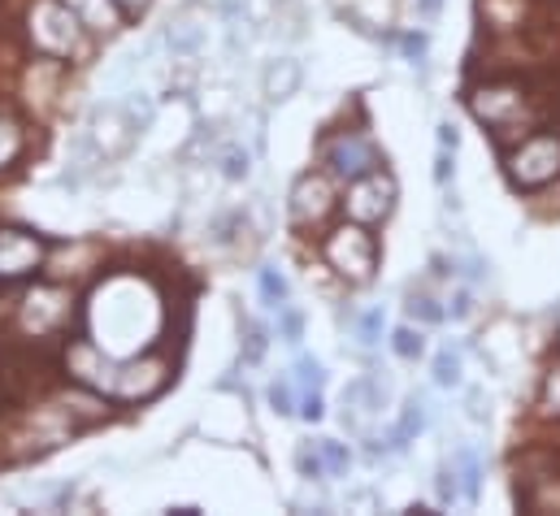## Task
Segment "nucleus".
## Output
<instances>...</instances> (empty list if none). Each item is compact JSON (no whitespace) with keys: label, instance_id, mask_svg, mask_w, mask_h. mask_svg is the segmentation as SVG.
<instances>
[{"label":"nucleus","instance_id":"f03ea898","mask_svg":"<svg viewBox=\"0 0 560 516\" xmlns=\"http://www.w3.org/2000/svg\"><path fill=\"white\" fill-rule=\"evenodd\" d=\"M26 39L44 57H74L79 39H83V26H79V17L70 13L66 0H35L26 9Z\"/></svg>","mask_w":560,"mask_h":516},{"label":"nucleus","instance_id":"423d86ee","mask_svg":"<svg viewBox=\"0 0 560 516\" xmlns=\"http://www.w3.org/2000/svg\"><path fill=\"white\" fill-rule=\"evenodd\" d=\"M39 260H44V239H35L31 231L0 226V282H13V278L35 273Z\"/></svg>","mask_w":560,"mask_h":516},{"label":"nucleus","instance_id":"1a4fd4ad","mask_svg":"<svg viewBox=\"0 0 560 516\" xmlns=\"http://www.w3.org/2000/svg\"><path fill=\"white\" fill-rule=\"evenodd\" d=\"M70 300L57 291V286H39V291H31L26 295V308H22V321H26V330L31 335H48V330H57L61 321H66V308Z\"/></svg>","mask_w":560,"mask_h":516},{"label":"nucleus","instance_id":"7ed1b4c3","mask_svg":"<svg viewBox=\"0 0 560 516\" xmlns=\"http://www.w3.org/2000/svg\"><path fill=\"white\" fill-rule=\"evenodd\" d=\"M560 174V134H530L509 152V178L522 191H539Z\"/></svg>","mask_w":560,"mask_h":516},{"label":"nucleus","instance_id":"393cba45","mask_svg":"<svg viewBox=\"0 0 560 516\" xmlns=\"http://www.w3.org/2000/svg\"><path fill=\"white\" fill-rule=\"evenodd\" d=\"M261 295H266L270 308H282V304H287V278H282L275 265L261 269Z\"/></svg>","mask_w":560,"mask_h":516},{"label":"nucleus","instance_id":"f704fd0d","mask_svg":"<svg viewBox=\"0 0 560 516\" xmlns=\"http://www.w3.org/2000/svg\"><path fill=\"white\" fill-rule=\"evenodd\" d=\"M279 313H282V335H287V343H300V317H295L287 304H282Z\"/></svg>","mask_w":560,"mask_h":516},{"label":"nucleus","instance_id":"bb28decb","mask_svg":"<svg viewBox=\"0 0 560 516\" xmlns=\"http://www.w3.org/2000/svg\"><path fill=\"white\" fill-rule=\"evenodd\" d=\"M295 469H300V478H326V465H322V452H317V443L308 447H300L295 452Z\"/></svg>","mask_w":560,"mask_h":516},{"label":"nucleus","instance_id":"20e7f679","mask_svg":"<svg viewBox=\"0 0 560 516\" xmlns=\"http://www.w3.org/2000/svg\"><path fill=\"white\" fill-rule=\"evenodd\" d=\"M326 260L348 282H370L374 278V265H378V244H374V235L365 226H339L326 239Z\"/></svg>","mask_w":560,"mask_h":516},{"label":"nucleus","instance_id":"39448f33","mask_svg":"<svg viewBox=\"0 0 560 516\" xmlns=\"http://www.w3.org/2000/svg\"><path fill=\"white\" fill-rule=\"evenodd\" d=\"M348 213L361 222V226H370V222H383L387 213H392V204H396V183L387 178V174H378V169H370V174H361V178H352V191H348Z\"/></svg>","mask_w":560,"mask_h":516},{"label":"nucleus","instance_id":"4468645a","mask_svg":"<svg viewBox=\"0 0 560 516\" xmlns=\"http://www.w3.org/2000/svg\"><path fill=\"white\" fill-rule=\"evenodd\" d=\"M434 387L439 390H456L465 387V352L460 348H439V356H434Z\"/></svg>","mask_w":560,"mask_h":516},{"label":"nucleus","instance_id":"412c9836","mask_svg":"<svg viewBox=\"0 0 560 516\" xmlns=\"http://www.w3.org/2000/svg\"><path fill=\"white\" fill-rule=\"evenodd\" d=\"M222 174L231 178V183H240V178H248L253 174V156L240 148V143H231L226 152H222Z\"/></svg>","mask_w":560,"mask_h":516},{"label":"nucleus","instance_id":"58836bf2","mask_svg":"<svg viewBox=\"0 0 560 516\" xmlns=\"http://www.w3.org/2000/svg\"><path fill=\"white\" fill-rule=\"evenodd\" d=\"M548 408L560 412V365L552 370V378H548Z\"/></svg>","mask_w":560,"mask_h":516},{"label":"nucleus","instance_id":"6ab92c4d","mask_svg":"<svg viewBox=\"0 0 560 516\" xmlns=\"http://www.w3.org/2000/svg\"><path fill=\"white\" fill-rule=\"evenodd\" d=\"M295 383L304 387V395H322V387H326V370H322L313 356H300V361H295Z\"/></svg>","mask_w":560,"mask_h":516},{"label":"nucleus","instance_id":"a211bd4d","mask_svg":"<svg viewBox=\"0 0 560 516\" xmlns=\"http://www.w3.org/2000/svg\"><path fill=\"white\" fill-rule=\"evenodd\" d=\"M18 156H22V127L9 114H0V169H9Z\"/></svg>","mask_w":560,"mask_h":516},{"label":"nucleus","instance_id":"c756f323","mask_svg":"<svg viewBox=\"0 0 560 516\" xmlns=\"http://www.w3.org/2000/svg\"><path fill=\"white\" fill-rule=\"evenodd\" d=\"M434 491H439V500H443V504H452V500L460 495V482H456V469H452V465H443V469H439Z\"/></svg>","mask_w":560,"mask_h":516},{"label":"nucleus","instance_id":"4c0bfd02","mask_svg":"<svg viewBox=\"0 0 560 516\" xmlns=\"http://www.w3.org/2000/svg\"><path fill=\"white\" fill-rule=\"evenodd\" d=\"M456 143H460L456 127H452V122H439V148H452V152H456Z\"/></svg>","mask_w":560,"mask_h":516},{"label":"nucleus","instance_id":"9d476101","mask_svg":"<svg viewBox=\"0 0 560 516\" xmlns=\"http://www.w3.org/2000/svg\"><path fill=\"white\" fill-rule=\"evenodd\" d=\"M469 105H474V114H478L487 127H495V130H509V127H517V122H522V92L491 87V92L474 96Z\"/></svg>","mask_w":560,"mask_h":516},{"label":"nucleus","instance_id":"2f4dec72","mask_svg":"<svg viewBox=\"0 0 560 516\" xmlns=\"http://www.w3.org/2000/svg\"><path fill=\"white\" fill-rule=\"evenodd\" d=\"M400 48H405V57H409L418 70H425V35H421V31H409V35L400 39Z\"/></svg>","mask_w":560,"mask_h":516},{"label":"nucleus","instance_id":"dca6fc26","mask_svg":"<svg viewBox=\"0 0 560 516\" xmlns=\"http://www.w3.org/2000/svg\"><path fill=\"white\" fill-rule=\"evenodd\" d=\"M421 430H425V403L413 395V399L405 403V412H400V425L392 430V447H396V452H405V447L418 438Z\"/></svg>","mask_w":560,"mask_h":516},{"label":"nucleus","instance_id":"4be33fe9","mask_svg":"<svg viewBox=\"0 0 560 516\" xmlns=\"http://www.w3.org/2000/svg\"><path fill=\"white\" fill-rule=\"evenodd\" d=\"M383 326H387V321H383V308L361 313V317H357V343H361V348H374V343L383 339Z\"/></svg>","mask_w":560,"mask_h":516},{"label":"nucleus","instance_id":"f8f14e48","mask_svg":"<svg viewBox=\"0 0 560 516\" xmlns=\"http://www.w3.org/2000/svg\"><path fill=\"white\" fill-rule=\"evenodd\" d=\"M300 79H304V70H300V61L295 57H279V61H270L266 66V74H261V87H266V101H291L295 92H300Z\"/></svg>","mask_w":560,"mask_h":516},{"label":"nucleus","instance_id":"e433bc0d","mask_svg":"<svg viewBox=\"0 0 560 516\" xmlns=\"http://www.w3.org/2000/svg\"><path fill=\"white\" fill-rule=\"evenodd\" d=\"M413 9H418L421 22H434V17H439V9H443V0H413Z\"/></svg>","mask_w":560,"mask_h":516},{"label":"nucleus","instance_id":"ddd939ff","mask_svg":"<svg viewBox=\"0 0 560 516\" xmlns=\"http://www.w3.org/2000/svg\"><path fill=\"white\" fill-rule=\"evenodd\" d=\"M452 469H456V478H460V500L465 504H474L478 500V486H482V452L478 447H456V456H452Z\"/></svg>","mask_w":560,"mask_h":516},{"label":"nucleus","instance_id":"2eb2a0df","mask_svg":"<svg viewBox=\"0 0 560 516\" xmlns=\"http://www.w3.org/2000/svg\"><path fill=\"white\" fill-rule=\"evenodd\" d=\"M170 48H174V57H196L205 48V26L191 17L170 22Z\"/></svg>","mask_w":560,"mask_h":516},{"label":"nucleus","instance_id":"9b49d317","mask_svg":"<svg viewBox=\"0 0 560 516\" xmlns=\"http://www.w3.org/2000/svg\"><path fill=\"white\" fill-rule=\"evenodd\" d=\"M70 13L79 17L83 31H96V35H114L122 26V13H118V0H66Z\"/></svg>","mask_w":560,"mask_h":516},{"label":"nucleus","instance_id":"f257e3e1","mask_svg":"<svg viewBox=\"0 0 560 516\" xmlns=\"http://www.w3.org/2000/svg\"><path fill=\"white\" fill-rule=\"evenodd\" d=\"M96 321H101V343L109 356H122V343H148V335L156 330V304L152 300H140L127 295L118 300V286L101 291V308H96Z\"/></svg>","mask_w":560,"mask_h":516},{"label":"nucleus","instance_id":"f3484780","mask_svg":"<svg viewBox=\"0 0 560 516\" xmlns=\"http://www.w3.org/2000/svg\"><path fill=\"white\" fill-rule=\"evenodd\" d=\"M118 109H122V118H127V127L136 130V134H140V130L152 127V114H156V105H152V96H148V92H140V87H136V92H127V101H122Z\"/></svg>","mask_w":560,"mask_h":516},{"label":"nucleus","instance_id":"72a5a7b5","mask_svg":"<svg viewBox=\"0 0 560 516\" xmlns=\"http://www.w3.org/2000/svg\"><path fill=\"white\" fill-rule=\"evenodd\" d=\"M469 421H491V399H482V390L469 395Z\"/></svg>","mask_w":560,"mask_h":516},{"label":"nucleus","instance_id":"5701e85b","mask_svg":"<svg viewBox=\"0 0 560 516\" xmlns=\"http://www.w3.org/2000/svg\"><path fill=\"white\" fill-rule=\"evenodd\" d=\"M317 452H322V465H326V473H335V478H343V473H348L352 456H348V447H343V443H330V438H322V443H317Z\"/></svg>","mask_w":560,"mask_h":516},{"label":"nucleus","instance_id":"7c9ffc66","mask_svg":"<svg viewBox=\"0 0 560 516\" xmlns=\"http://www.w3.org/2000/svg\"><path fill=\"white\" fill-rule=\"evenodd\" d=\"M452 174H456V152H452V148H439V156H434V183L447 187Z\"/></svg>","mask_w":560,"mask_h":516},{"label":"nucleus","instance_id":"473e14b6","mask_svg":"<svg viewBox=\"0 0 560 516\" xmlns=\"http://www.w3.org/2000/svg\"><path fill=\"white\" fill-rule=\"evenodd\" d=\"M300 417H304V421H322V417H326L322 395H304V399H300Z\"/></svg>","mask_w":560,"mask_h":516},{"label":"nucleus","instance_id":"c85d7f7f","mask_svg":"<svg viewBox=\"0 0 560 516\" xmlns=\"http://www.w3.org/2000/svg\"><path fill=\"white\" fill-rule=\"evenodd\" d=\"M261 352H266V330H261L257 321H248V339H244V361H248V365H257V361H261Z\"/></svg>","mask_w":560,"mask_h":516},{"label":"nucleus","instance_id":"cd10ccee","mask_svg":"<svg viewBox=\"0 0 560 516\" xmlns=\"http://www.w3.org/2000/svg\"><path fill=\"white\" fill-rule=\"evenodd\" d=\"M270 403H275L279 417H291V412H295V387H291L287 378H279V383L270 387Z\"/></svg>","mask_w":560,"mask_h":516},{"label":"nucleus","instance_id":"0eeeda50","mask_svg":"<svg viewBox=\"0 0 560 516\" xmlns=\"http://www.w3.org/2000/svg\"><path fill=\"white\" fill-rule=\"evenodd\" d=\"M330 169H335V178H348L352 183V178L378 169V148L370 139H361V134H339L330 143Z\"/></svg>","mask_w":560,"mask_h":516},{"label":"nucleus","instance_id":"ea45409f","mask_svg":"<svg viewBox=\"0 0 560 516\" xmlns=\"http://www.w3.org/2000/svg\"><path fill=\"white\" fill-rule=\"evenodd\" d=\"M118 4H122V9H143L148 0H118Z\"/></svg>","mask_w":560,"mask_h":516},{"label":"nucleus","instance_id":"6e6552de","mask_svg":"<svg viewBox=\"0 0 560 516\" xmlns=\"http://www.w3.org/2000/svg\"><path fill=\"white\" fill-rule=\"evenodd\" d=\"M330 204H335V191H330V178H322V174L300 178L295 191H291V218H295L300 226L322 222V218L330 213Z\"/></svg>","mask_w":560,"mask_h":516},{"label":"nucleus","instance_id":"b1692460","mask_svg":"<svg viewBox=\"0 0 560 516\" xmlns=\"http://www.w3.org/2000/svg\"><path fill=\"white\" fill-rule=\"evenodd\" d=\"M405 308H409V317H413V321H421V326L443 321V308H439L430 295H421V291H409V304H405Z\"/></svg>","mask_w":560,"mask_h":516},{"label":"nucleus","instance_id":"c9c22d12","mask_svg":"<svg viewBox=\"0 0 560 516\" xmlns=\"http://www.w3.org/2000/svg\"><path fill=\"white\" fill-rule=\"evenodd\" d=\"M469 308H474V304H469V291H456V300H452V321H465Z\"/></svg>","mask_w":560,"mask_h":516},{"label":"nucleus","instance_id":"aec40b11","mask_svg":"<svg viewBox=\"0 0 560 516\" xmlns=\"http://www.w3.org/2000/svg\"><path fill=\"white\" fill-rule=\"evenodd\" d=\"M279 4L282 0H244V17H248V26L261 35V31L279 17Z\"/></svg>","mask_w":560,"mask_h":516},{"label":"nucleus","instance_id":"a878e982","mask_svg":"<svg viewBox=\"0 0 560 516\" xmlns=\"http://www.w3.org/2000/svg\"><path fill=\"white\" fill-rule=\"evenodd\" d=\"M392 348H396V356H405V361H418L421 352H425V339H421L413 326H400V330L392 335Z\"/></svg>","mask_w":560,"mask_h":516}]
</instances>
